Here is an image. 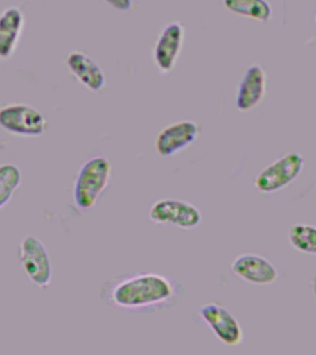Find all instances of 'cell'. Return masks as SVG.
Masks as SVG:
<instances>
[{"label":"cell","mask_w":316,"mask_h":355,"mask_svg":"<svg viewBox=\"0 0 316 355\" xmlns=\"http://www.w3.org/2000/svg\"><path fill=\"white\" fill-rule=\"evenodd\" d=\"M182 284L155 272L119 275L104 283L100 298L122 312L151 313L170 309L183 298Z\"/></svg>","instance_id":"1"},{"label":"cell","mask_w":316,"mask_h":355,"mask_svg":"<svg viewBox=\"0 0 316 355\" xmlns=\"http://www.w3.org/2000/svg\"><path fill=\"white\" fill-rule=\"evenodd\" d=\"M111 175L110 161L102 155L91 157L83 164L73 189L75 205L79 209L90 210L96 205L110 182Z\"/></svg>","instance_id":"2"},{"label":"cell","mask_w":316,"mask_h":355,"mask_svg":"<svg viewBox=\"0 0 316 355\" xmlns=\"http://www.w3.org/2000/svg\"><path fill=\"white\" fill-rule=\"evenodd\" d=\"M304 159L299 153L292 152L283 155L270 165L265 166L255 179L254 185L262 193H276L301 174Z\"/></svg>","instance_id":"3"},{"label":"cell","mask_w":316,"mask_h":355,"mask_svg":"<svg viewBox=\"0 0 316 355\" xmlns=\"http://www.w3.org/2000/svg\"><path fill=\"white\" fill-rule=\"evenodd\" d=\"M19 254L28 279L43 290L49 287L52 279V263L44 244L35 236H25L19 244Z\"/></svg>","instance_id":"4"},{"label":"cell","mask_w":316,"mask_h":355,"mask_svg":"<svg viewBox=\"0 0 316 355\" xmlns=\"http://www.w3.org/2000/svg\"><path fill=\"white\" fill-rule=\"evenodd\" d=\"M149 218L155 224L168 225L182 230H193L202 222L201 211L183 200L160 199L152 204Z\"/></svg>","instance_id":"5"},{"label":"cell","mask_w":316,"mask_h":355,"mask_svg":"<svg viewBox=\"0 0 316 355\" xmlns=\"http://www.w3.org/2000/svg\"><path fill=\"white\" fill-rule=\"evenodd\" d=\"M0 126L12 135L36 137L46 132L47 122L36 108L25 104H11L0 108Z\"/></svg>","instance_id":"6"},{"label":"cell","mask_w":316,"mask_h":355,"mask_svg":"<svg viewBox=\"0 0 316 355\" xmlns=\"http://www.w3.org/2000/svg\"><path fill=\"white\" fill-rule=\"evenodd\" d=\"M200 319L225 345L235 347L243 343L244 334L237 318L226 307L207 302L199 308Z\"/></svg>","instance_id":"7"},{"label":"cell","mask_w":316,"mask_h":355,"mask_svg":"<svg viewBox=\"0 0 316 355\" xmlns=\"http://www.w3.org/2000/svg\"><path fill=\"white\" fill-rule=\"evenodd\" d=\"M185 28L182 22L172 21L164 26L155 42L152 58L160 73H170L182 52Z\"/></svg>","instance_id":"8"},{"label":"cell","mask_w":316,"mask_h":355,"mask_svg":"<svg viewBox=\"0 0 316 355\" xmlns=\"http://www.w3.org/2000/svg\"><path fill=\"white\" fill-rule=\"evenodd\" d=\"M230 270L238 279L254 285L272 284L279 277V271L274 263L252 252L237 255L230 263Z\"/></svg>","instance_id":"9"},{"label":"cell","mask_w":316,"mask_h":355,"mask_svg":"<svg viewBox=\"0 0 316 355\" xmlns=\"http://www.w3.org/2000/svg\"><path fill=\"white\" fill-rule=\"evenodd\" d=\"M199 132L196 122L188 119L175 122L158 133L155 141V150L161 157H171L191 146L198 137Z\"/></svg>","instance_id":"10"},{"label":"cell","mask_w":316,"mask_h":355,"mask_svg":"<svg viewBox=\"0 0 316 355\" xmlns=\"http://www.w3.org/2000/svg\"><path fill=\"white\" fill-rule=\"evenodd\" d=\"M266 73L262 66L254 64L249 67L236 94V105L238 110L246 112L257 107L265 97L266 91Z\"/></svg>","instance_id":"11"},{"label":"cell","mask_w":316,"mask_h":355,"mask_svg":"<svg viewBox=\"0 0 316 355\" xmlns=\"http://www.w3.org/2000/svg\"><path fill=\"white\" fill-rule=\"evenodd\" d=\"M66 64L69 71L89 91L97 93L105 86L104 71L88 55L80 51H72L66 58Z\"/></svg>","instance_id":"12"},{"label":"cell","mask_w":316,"mask_h":355,"mask_svg":"<svg viewBox=\"0 0 316 355\" xmlns=\"http://www.w3.org/2000/svg\"><path fill=\"white\" fill-rule=\"evenodd\" d=\"M24 15L18 7L6 8L0 14V60L14 54L24 28Z\"/></svg>","instance_id":"13"},{"label":"cell","mask_w":316,"mask_h":355,"mask_svg":"<svg viewBox=\"0 0 316 355\" xmlns=\"http://www.w3.org/2000/svg\"><path fill=\"white\" fill-rule=\"evenodd\" d=\"M224 7L230 12L263 22L273 15L271 5L266 0H223Z\"/></svg>","instance_id":"14"},{"label":"cell","mask_w":316,"mask_h":355,"mask_svg":"<svg viewBox=\"0 0 316 355\" xmlns=\"http://www.w3.org/2000/svg\"><path fill=\"white\" fill-rule=\"evenodd\" d=\"M288 241L294 249L308 254H316V227L293 224L288 230Z\"/></svg>","instance_id":"15"},{"label":"cell","mask_w":316,"mask_h":355,"mask_svg":"<svg viewBox=\"0 0 316 355\" xmlns=\"http://www.w3.org/2000/svg\"><path fill=\"white\" fill-rule=\"evenodd\" d=\"M21 182V172L13 164L0 165V208L4 207Z\"/></svg>","instance_id":"16"},{"label":"cell","mask_w":316,"mask_h":355,"mask_svg":"<svg viewBox=\"0 0 316 355\" xmlns=\"http://www.w3.org/2000/svg\"><path fill=\"white\" fill-rule=\"evenodd\" d=\"M103 1L107 3L111 8L123 12H128L133 8L132 0H103Z\"/></svg>","instance_id":"17"},{"label":"cell","mask_w":316,"mask_h":355,"mask_svg":"<svg viewBox=\"0 0 316 355\" xmlns=\"http://www.w3.org/2000/svg\"><path fill=\"white\" fill-rule=\"evenodd\" d=\"M312 288H313V295H315V298L316 300V276H315V277H313V279Z\"/></svg>","instance_id":"18"},{"label":"cell","mask_w":316,"mask_h":355,"mask_svg":"<svg viewBox=\"0 0 316 355\" xmlns=\"http://www.w3.org/2000/svg\"><path fill=\"white\" fill-rule=\"evenodd\" d=\"M315 24H316V16H315Z\"/></svg>","instance_id":"19"}]
</instances>
